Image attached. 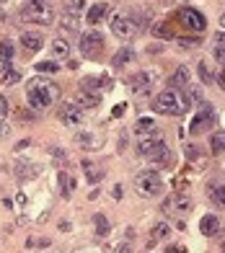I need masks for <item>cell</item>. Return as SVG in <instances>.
Returning <instances> with one entry per match:
<instances>
[{"label":"cell","mask_w":225,"mask_h":253,"mask_svg":"<svg viewBox=\"0 0 225 253\" xmlns=\"http://www.w3.org/2000/svg\"><path fill=\"white\" fill-rule=\"evenodd\" d=\"M16 176L24 181V178H34L37 176V168H31V163H21L18 168H16Z\"/></svg>","instance_id":"31"},{"label":"cell","mask_w":225,"mask_h":253,"mask_svg":"<svg viewBox=\"0 0 225 253\" xmlns=\"http://www.w3.org/2000/svg\"><path fill=\"white\" fill-rule=\"evenodd\" d=\"M106 78H83V88L88 90H96V88H106Z\"/></svg>","instance_id":"30"},{"label":"cell","mask_w":225,"mask_h":253,"mask_svg":"<svg viewBox=\"0 0 225 253\" xmlns=\"http://www.w3.org/2000/svg\"><path fill=\"white\" fill-rule=\"evenodd\" d=\"M210 199L218 210H225V186H210Z\"/></svg>","instance_id":"24"},{"label":"cell","mask_w":225,"mask_h":253,"mask_svg":"<svg viewBox=\"0 0 225 253\" xmlns=\"http://www.w3.org/2000/svg\"><path fill=\"white\" fill-rule=\"evenodd\" d=\"M199 78H202V83H212V70H210V67L205 65V62H199Z\"/></svg>","instance_id":"37"},{"label":"cell","mask_w":225,"mask_h":253,"mask_svg":"<svg viewBox=\"0 0 225 253\" xmlns=\"http://www.w3.org/2000/svg\"><path fill=\"white\" fill-rule=\"evenodd\" d=\"M153 132H158V124H155L150 117H142V119H137V124H135V134L145 137V134H153Z\"/></svg>","instance_id":"18"},{"label":"cell","mask_w":225,"mask_h":253,"mask_svg":"<svg viewBox=\"0 0 225 253\" xmlns=\"http://www.w3.org/2000/svg\"><path fill=\"white\" fill-rule=\"evenodd\" d=\"M57 181H60V191H62V197H65V199H67V197H73V189H75V186H73V178L67 176V173H60V176H57Z\"/></svg>","instance_id":"26"},{"label":"cell","mask_w":225,"mask_h":253,"mask_svg":"<svg viewBox=\"0 0 225 253\" xmlns=\"http://www.w3.org/2000/svg\"><path fill=\"white\" fill-rule=\"evenodd\" d=\"M161 150H166V142L161 140V134H158V132H153V137L145 134L142 140H140V145H137V153L145 155V158H155Z\"/></svg>","instance_id":"7"},{"label":"cell","mask_w":225,"mask_h":253,"mask_svg":"<svg viewBox=\"0 0 225 253\" xmlns=\"http://www.w3.org/2000/svg\"><path fill=\"white\" fill-rule=\"evenodd\" d=\"M37 70H39V73H57L60 65H57V62H39Z\"/></svg>","instance_id":"38"},{"label":"cell","mask_w":225,"mask_h":253,"mask_svg":"<svg viewBox=\"0 0 225 253\" xmlns=\"http://www.w3.org/2000/svg\"><path fill=\"white\" fill-rule=\"evenodd\" d=\"M223 248H225V246H223Z\"/></svg>","instance_id":"48"},{"label":"cell","mask_w":225,"mask_h":253,"mask_svg":"<svg viewBox=\"0 0 225 253\" xmlns=\"http://www.w3.org/2000/svg\"><path fill=\"white\" fill-rule=\"evenodd\" d=\"M0 80H3L5 85H16L18 80H21V73H18V70H10V67L5 65V70L0 73Z\"/></svg>","instance_id":"29"},{"label":"cell","mask_w":225,"mask_h":253,"mask_svg":"<svg viewBox=\"0 0 225 253\" xmlns=\"http://www.w3.org/2000/svg\"><path fill=\"white\" fill-rule=\"evenodd\" d=\"M62 29H67V31H78V29H81V18H78L75 10H65V13H62Z\"/></svg>","instance_id":"21"},{"label":"cell","mask_w":225,"mask_h":253,"mask_svg":"<svg viewBox=\"0 0 225 253\" xmlns=\"http://www.w3.org/2000/svg\"><path fill=\"white\" fill-rule=\"evenodd\" d=\"M101 52H104V37L98 31H86L81 37V54L88 60H96Z\"/></svg>","instance_id":"5"},{"label":"cell","mask_w":225,"mask_h":253,"mask_svg":"<svg viewBox=\"0 0 225 253\" xmlns=\"http://www.w3.org/2000/svg\"><path fill=\"white\" fill-rule=\"evenodd\" d=\"M135 191H137L140 197H145V199L158 197V194L163 191V178H161V173H158V170H153V168L140 170V173L135 176Z\"/></svg>","instance_id":"3"},{"label":"cell","mask_w":225,"mask_h":253,"mask_svg":"<svg viewBox=\"0 0 225 253\" xmlns=\"http://www.w3.org/2000/svg\"><path fill=\"white\" fill-rule=\"evenodd\" d=\"M10 60H13V44L3 39V42H0V62L10 65Z\"/></svg>","instance_id":"27"},{"label":"cell","mask_w":225,"mask_h":253,"mask_svg":"<svg viewBox=\"0 0 225 253\" xmlns=\"http://www.w3.org/2000/svg\"><path fill=\"white\" fill-rule=\"evenodd\" d=\"M212 54H215V60H218L220 65H225V49H223V47H218V49L212 52Z\"/></svg>","instance_id":"42"},{"label":"cell","mask_w":225,"mask_h":253,"mask_svg":"<svg viewBox=\"0 0 225 253\" xmlns=\"http://www.w3.org/2000/svg\"><path fill=\"white\" fill-rule=\"evenodd\" d=\"M202 44V39L199 37H184V39H179V47H189V49H194V47H199Z\"/></svg>","instance_id":"36"},{"label":"cell","mask_w":225,"mask_h":253,"mask_svg":"<svg viewBox=\"0 0 225 253\" xmlns=\"http://www.w3.org/2000/svg\"><path fill=\"white\" fill-rule=\"evenodd\" d=\"M60 122H62L65 126H75V124H81V122H83V109L78 106L75 101L65 103V106L60 109Z\"/></svg>","instance_id":"10"},{"label":"cell","mask_w":225,"mask_h":253,"mask_svg":"<svg viewBox=\"0 0 225 253\" xmlns=\"http://www.w3.org/2000/svg\"><path fill=\"white\" fill-rule=\"evenodd\" d=\"M111 31H114L119 39H130L132 34L137 31V26L132 24V18H127L125 13H122V16H117V18H111Z\"/></svg>","instance_id":"11"},{"label":"cell","mask_w":225,"mask_h":253,"mask_svg":"<svg viewBox=\"0 0 225 253\" xmlns=\"http://www.w3.org/2000/svg\"><path fill=\"white\" fill-rule=\"evenodd\" d=\"M153 31H155V37H158V39H174V29H171V24H158Z\"/></svg>","instance_id":"32"},{"label":"cell","mask_w":225,"mask_h":253,"mask_svg":"<svg viewBox=\"0 0 225 253\" xmlns=\"http://www.w3.org/2000/svg\"><path fill=\"white\" fill-rule=\"evenodd\" d=\"M8 117V101L5 96H0V119H5Z\"/></svg>","instance_id":"41"},{"label":"cell","mask_w":225,"mask_h":253,"mask_svg":"<svg viewBox=\"0 0 225 253\" xmlns=\"http://www.w3.org/2000/svg\"><path fill=\"white\" fill-rule=\"evenodd\" d=\"M57 98H60V85L47 80V78L31 80L29 88H26V101L31 103V109H37V111L49 109Z\"/></svg>","instance_id":"1"},{"label":"cell","mask_w":225,"mask_h":253,"mask_svg":"<svg viewBox=\"0 0 225 253\" xmlns=\"http://www.w3.org/2000/svg\"><path fill=\"white\" fill-rule=\"evenodd\" d=\"M98 101H101V96H98V93H91L88 88H83V90H81V96L75 98V103H78L81 109H96V106H98Z\"/></svg>","instance_id":"15"},{"label":"cell","mask_w":225,"mask_h":253,"mask_svg":"<svg viewBox=\"0 0 225 253\" xmlns=\"http://www.w3.org/2000/svg\"><path fill=\"white\" fill-rule=\"evenodd\" d=\"M210 147H212V153H215V155L225 153V132H223V129L210 137Z\"/></svg>","instance_id":"25"},{"label":"cell","mask_w":225,"mask_h":253,"mask_svg":"<svg viewBox=\"0 0 225 253\" xmlns=\"http://www.w3.org/2000/svg\"><path fill=\"white\" fill-rule=\"evenodd\" d=\"M21 21H31V24L49 26L54 21V10L49 5V0L47 3H26L24 0V5H21Z\"/></svg>","instance_id":"4"},{"label":"cell","mask_w":225,"mask_h":253,"mask_svg":"<svg viewBox=\"0 0 225 253\" xmlns=\"http://www.w3.org/2000/svg\"><path fill=\"white\" fill-rule=\"evenodd\" d=\"M83 168H86V178H88V183H98L101 178H104V170H98L91 160H83Z\"/></svg>","instance_id":"23"},{"label":"cell","mask_w":225,"mask_h":253,"mask_svg":"<svg viewBox=\"0 0 225 253\" xmlns=\"http://www.w3.org/2000/svg\"><path fill=\"white\" fill-rule=\"evenodd\" d=\"M199 230H202V235H207V238H215L220 233V220L215 214H205L199 220Z\"/></svg>","instance_id":"12"},{"label":"cell","mask_w":225,"mask_h":253,"mask_svg":"<svg viewBox=\"0 0 225 253\" xmlns=\"http://www.w3.org/2000/svg\"><path fill=\"white\" fill-rule=\"evenodd\" d=\"M174 210H179V212H189L192 210V202H189V197H174Z\"/></svg>","instance_id":"34"},{"label":"cell","mask_w":225,"mask_h":253,"mask_svg":"<svg viewBox=\"0 0 225 253\" xmlns=\"http://www.w3.org/2000/svg\"><path fill=\"white\" fill-rule=\"evenodd\" d=\"M127 85L135 96H145V93H150V88H153V73H137V75H132L127 80Z\"/></svg>","instance_id":"9"},{"label":"cell","mask_w":225,"mask_h":253,"mask_svg":"<svg viewBox=\"0 0 225 253\" xmlns=\"http://www.w3.org/2000/svg\"><path fill=\"white\" fill-rule=\"evenodd\" d=\"M153 111L166 114V117H179V114L186 111L184 96L179 93L176 88H166V90H161V93L153 98Z\"/></svg>","instance_id":"2"},{"label":"cell","mask_w":225,"mask_h":253,"mask_svg":"<svg viewBox=\"0 0 225 253\" xmlns=\"http://www.w3.org/2000/svg\"><path fill=\"white\" fill-rule=\"evenodd\" d=\"M29 248H49V240L42 238V240H29Z\"/></svg>","instance_id":"40"},{"label":"cell","mask_w":225,"mask_h":253,"mask_svg":"<svg viewBox=\"0 0 225 253\" xmlns=\"http://www.w3.org/2000/svg\"><path fill=\"white\" fill-rule=\"evenodd\" d=\"M184 103H186V111L192 109V106H199V103H202V90H199L197 85H186Z\"/></svg>","instance_id":"20"},{"label":"cell","mask_w":225,"mask_h":253,"mask_svg":"<svg viewBox=\"0 0 225 253\" xmlns=\"http://www.w3.org/2000/svg\"><path fill=\"white\" fill-rule=\"evenodd\" d=\"M18 117H21V119H34V114H31V111H21Z\"/></svg>","instance_id":"44"},{"label":"cell","mask_w":225,"mask_h":253,"mask_svg":"<svg viewBox=\"0 0 225 253\" xmlns=\"http://www.w3.org/2000/svg\"><path fill=\"white\" fill-rule=\"evenodd\" d=\"M42 44H44L42 34H37V31H26V34H21V47H26L29 52H39V49H42Z\"/></svg>","instance_id":"14"},{"label":"cell","mask_w":225,"mask_h":253,"mask_svg":"<svg viewBox=\"0 0 225 253\" xmlns=\"http://www.w3.org/2000/svg\"><path fill=\"white\" fill-rule=\"evenodd\" d=\"M153 160H155V163H158L161 168H171V166H174V153H171V150H168V147H166V150H161V153L155 155Z\"/></svg>","instance_id":"28"},{"label":"cell","mask_w":225,"mask_h":253,"mask_svg":"<svg viewBox=\"0 0 225 253\" xmlns=\"http://www.w3.org/2000/svg\"><path fill=\"white\" fill-rule=\"evenodd\" d=\"M26 3H47V0H26Z\"/></svg>","instance_id":"47"},{"label":"cell","mask_w":225,"mask_h":253,"mask_svg":"<svg viewBox=\"0 0 225 253\" xmlns=\"http://www.w3.org/2000/svg\"><path fill=\"white\" fill-rule=\"evenodd\" d=\"M67 10H75V13H81V10L86 8V0H65Z\"/></svg>","instance_id":"39"},{"label":"cell","mask_w":225,"mask_h":253,"mask_svg":"<svg viewBox=\"0 0 225 253\" xmlns=\"http://www.w3.org/2000/svg\"><path fill=\"white\" fill-rule=\"evenodd\" d=\"M220 26H223V29H225V13H223V16H220Z\"/></svg>","instance_id":"46"},{"label":"cell","mask_w":225,"mask_h":253,"mask_svg":"<svg viewBox=\"0 0 225 253\" xmlns=\"http://www.w3.org/2000/svg\"><path fill=\"white\" fill-rule=\"evenodd\" d=\"M215 39H218V42H223V44H225V29H223V31H220V34H218V37H215Z\"/></svg>","instance_id":"45"},{"label":"cell","mask_w":225,"mask_h":253,"mask_svg":"<svg viewBox=\"0 0 225 253\" xmlns=\"http://www.w3.org/2000/svg\"><path fill=\"white\" fill-rule=\"evenodd\" d=\"M179 18H181V24L192 31H205L207 29V18L202 16L197 8H181L179 10Z\"/></svg>","instance_id":"6"},{"label":"cell","mask_w":225,"mask_h":253,"mask_svg":"<svg viewBox=\"0 0 225 253\" xmlns=\"http://www.w3.org/2000/svg\"><path fill=\"white\" fill-rule=\"evenodd\" d=\"M109 13H111V5H109V3H96V5H91V10H88V18H86V21L96 26V24H101V21H104Z\"/></svg>","instance_id":"13"},{"label":"cell","mask_w":225,"mask_h":253,"mask_svg":"<svg viewBox=\"0 0 225 253\" xmlns=\"http://www.w3.org/2000/svg\"><path fill=\"white\" fill-rule=\"evenodd\" d=\"M93 222H96V233H98V235H106V233H109V220H106L104 214H96Z\"/></svg>","instance_id":"35"},{"label":"cell","mask_w":225,"mask_h":253,"mask_svg":"<svg viewBox=\"0 0 225 253\" xmlns=\"http://www.w3.org/2000/svg\"><path fill=\"white\" fill-rule=\"evenodd\" d=\"M75 142L81 145V147H86V150H98V147H101L98 137H96L93 132H81V134L75 137Z\"/></svg>","instance_id":"17"},{"label":"cell","mask_w":225,"mask_h":253,"mask_svg":"<svg viewBox=\"0 0 225 253\" xmlns=\"http://www.w3.org/2000/svg\"><path fill=\"white\" fill-rule=\"evenodd\" d=\"M135 60V49L132 47H125V49H119L117 54H114V67H125V65H130Z\"/></svg>","instance_id":"22"},{"label":"cell","mask_w":225,"mask_h":253,"mask_svg":"<svg viewBox=\"0 0 225 253\" xmlns=\"http://www.w3.org/2000/svg\"><path fill=\"white\" fill-rule=\"evenodd\" d=\"M52 57L54 60H67L70 57V44H67V39H54L52 42Z\"/></svg>","instance_id":"16"},{"label":"cell","mask_w":225,"mask_h":253,"mask_svg":"<svg viewBox=\"0 0 225 253\" xmlns=\"http://www.w3.org/2000/svg\"><path fill=\"white\" fill-rule=\"evenodd\" d=\"M215 122H218V114H215V109L205 106V109H202V111L197 114V117H194V122L189 124V132H192V134H199V132H205L207 126H212Z\"/></svg>","instance_id":"8"},{"label":"cell","mask_w":225,"mask_h":253,"mask_svg":"<svg viewBox=\"0 0 225 253\" xmlns=\"http://www.w3.org/2000/svg\"><path fill=\"white\" fill-rule=\"evenodd\" d=\"M168 233H171V227H168L166 222H158V225L153 227V240H166Z\"/></svg>","instance_id":"33"},{"label":"cell","mask_w":225,"mask_h":253,"mask_svg":"<svg viewBox=\"0 0 225 253\" xmlns=\"http://www.w3.org/2000/svg\"><path fill=\"white\" fill-rule=\"evenodd\" d=\"M171 85L174 88H186L189 85V67H176L174 75H171Z\"/></svg>","instance_id":"19"},{"label":"cell","mask_w":225,"mask_h":253,"mask_svg":"<svg viewBox=\"0 0 225 253\" xmlns=\"http://www.w3.org/2000/svg\"><path fill=\"white\" fill-rule=\"evenodd\" d=\"M218 85H220V88H223V90H225V70H223V73H220V75H218Z\"/></svg>","instance_id":"43"}]
</instances>
